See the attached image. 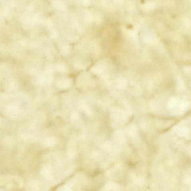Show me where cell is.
I'll return each mask as SVG.
<instances>
[{
	"mask_svg": "<svg viewBox=\"0 0 191 191\" xmlns=\"http://www.w3.org/2000/svg\"><path fill=\"white\" fill-rule=\"evenodd\" d=\"M117 133L115 135V137H116V139L117 140L118 142H123L124 141V137L122 132H117Z\"/></svg>",
	"mask_w": 191,
	"mask_h": 191,
	"instance_id": "7a4b0ae2",
	"label": "cell"
},
{
	"mask_svg": "<svg viewBox=\"0 0 191 191\" xmlns=\"http://www.w3.org/2000/svg\"><path fill=\"white\" fill-rule=\"evenodd\" d=\"M112 116L114 117L115 120H122L124 118L125 115L123 112L120 109H115L113 110Z\"/></svg>",
	"mask_w": 191,
	"mask_h": 191,
	"instance_id": "6da1fadb",
	"label": "cell"
}]
</instances>
